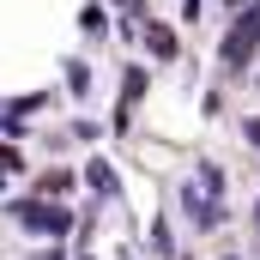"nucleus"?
Instances as JSON below:
<instances>
[{
  "mask_svg": "<svg viewBox=\"0 0 260 260\" xmlns=\"http://www.w3.org/2000/svg\"><path fill=\"white\" fill-rule=\"evenodd\" d=\"M254 43H260V12H248V18L230 30V43H224V61H230V67H242L248 55H254Z\"/></svg>",
  "mask_w": 260,
  "mask_h": 260,
  "instance_id": "nucleus-1",
  "label": "nucleus"
},
{
  "mask_svg": "<svg viewBox=\"0 0 260 260\" xmlns=\"http://www.w3.org/2000/svg\"><path fill=\"white\" fill-rule=\"evenodd\" d=\"M145 43H151V55H157V61H170V55H176V37H170L164 24H151V30H145Z\"/></svg>",
  "mask_w": 260,
  "mask_h": 260,
  "instance_id": "nucleus-2",
  "label": "nucleus"
},
{
  "mask_svg": "<svg viewBox=\"0 0 260 260\" xmlns=\"http://www.w3.org/2000/svg\"><path fill=\"white\" fill-rule=\"evenodd\" d=\"M91 188H97L103 200H115V194H121V188H115V170H109V164H91Z\"/></svg>",
  "mask_w": 260,
  "mask_h": 260,
  "instance_id": "nucleus-3",
  "label": "nucleus"
},
{
  "mask_svg": "<svg viewBox=\"0 0 260 260\" xmlns=\"http://www.w3.org/2000/svg\"><path fill=\"white\" fill-rule=\"evenodd\" d=\"M121 85H127V103H133V97H139V91H145V73H139V67H133V73H127V79H121ZM127 103H121V109H127Z\"/></svg>",
  "mask_w": 260,
  "mask_h": 260,
  "instance_id": "nucleus-4",
  "label": "nucleus"
},
{
  "mask_svg": "<svg viewBox=\"0 0 260 260\" xmlns=\"http://www.w3.org/2000/svg\"><path fill=\"white\" fill-rule=\"evenodd\" d=\"M248 139H254V151H260V115H254V121H248Z\"/></svg>",
  "mask_w": 260,
  "mask_h": 260,
  "instance_id": "nucleus-5",
  "label": "nucleus"
},
{
  "mask_svg": "<svg viewBox=\"0 0 260 260\" xmlns=\"http://www.w3.org/2000/svg\"><path fill=\"white\" fill-rule=\"evenodd\" d=\"M121 6H139V0H121Z\"/></svg>",
  "mask_w": 260,
  "mask_h": 260,
  "instance_id": "nucleus-6",
  "label": "nucleus"
}]
</instances>
